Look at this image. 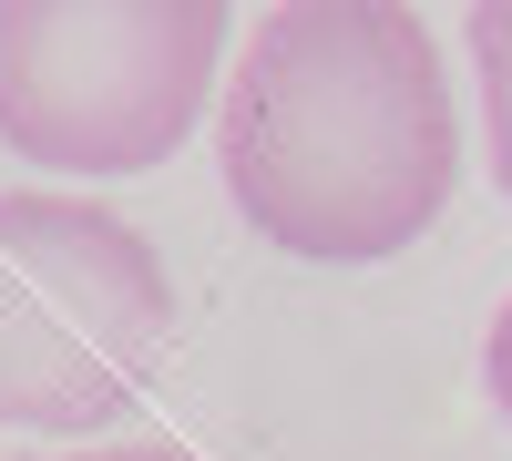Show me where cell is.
<instances>
[{"label":"cell","instance_id":"5","mask_svg":"<svg viewBox=\"0 0 512 461\" xmlns=\"http://www.w3.org/2000/svg\"><path fill=\"white\" fill-rule=\"evenodd\" d=\"M0 461H195L185 441H103V451H0Z\"/></svg>","mask_w":512,"mask_h":461},{"label":"cell","instance_id":"6","mask_svg":"<svg viewBox=\"0 0 512 461\" xmlns=\"http://www.w3.org/2000/svg\"><path fill=\"white\" fill-rule=\"evenodd\" d=\"M482 380H492V400H502V421H512V298L492 308V339H482Z\"/></svg>","mask_w":512,"mask_h":461},{"label":"cell","instance_id":"2","mask_svg":"<svg viewBox=\"0 0 512 461\" xmlns=\"http://www.w3.org/2000/svg\"><path fill=\"white\" fill-rule=\"evenodd\" d=\"M226 0H0V144L52 175H154L216 103Z\"/></svg>","mask_w":512,"mask_h":461},{"label":"cell","instance_id":"1","mask_svg":"<svg viewBox=\"0 0 512 461\" xmlns=\"http://www.w3.org/2000/svg\"><path fill=\"white\" fill-rule=\"evenodd\" d=\"M216 175L277 257L379 267L420 246L461 185V103L431 21L410 0L256 11L226 62Z\"/></svg>","mask_w":512,"mask_h":461},{"label":"cell","instance_id":"3","mask_svg":"<svg viewBox=\"0 0 512 461\" xmlns=\"http://www.w3.org/2000/svg\"><path fill=\"white\" fill-rule=\"evenodd\" d=\"M175 339V277L93 195H0V431H103Z\"/></svg>","mask_w":512,"mask_h":461},{"label":"cell","instance_id":"4","mask_svg":"<svg viewBox=\"0 0 512 461\" xmlns=\"http://www.w3.org/2000/svg\"><path fill=\"white\" fill-rule=\"evenodd\" d=\"M472 82H482V154L512 195V0H482L472 11Z\"/></svg>","mask_w":512,"mask_h":461}]
</instances>
